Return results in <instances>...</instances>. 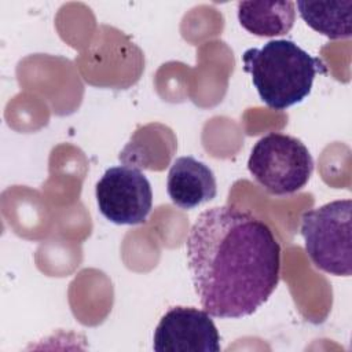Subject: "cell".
<instances>
[{"label":"cell","mask_w":352,"mask_h":352,"mask_svg":"<svg viewBox=\"0 0 352 352\" xmlns=\"http://www.w3.org/2000/svg\"><path fill=\"white\" fill-rule=\"evenodd\" d=\"M170 201L182 209H192L213 199L217 194L212 169L191 155L173 161L166 180Z\"/></svg>","instance_id":"52a82bcc"},{"label":"cell","mask_w":352,"mask_h":352,"mask_svg":"<svg viewBox=\"0 0 352 352\" xmlns=\"http://www.w3.org/2000/svg\"><path fill=\"white\" fill-rule=\"evenodd\" d=\"M248 169L270 194L287 195L308 183L314 160L300 139L270 132L253 146Z\"/></svg>","instance_id":"277c9868"},{"label":"cell","mask_w":352,"mask_h":352,"mask_svg":"<svg viewBox=\"0 0 352 352\" xmlns=\"http://www.w3.org/2000/svg\"><path fill=\"white\" fill-rule=\"evenodd\" d=\"M242 62L261 100L275 110L302 102L312 89L315 76L326 73L319 58L292 40H271L261 48H249Z\"/></svg>","instance_id":"7a4b0ae2"},{"label":"cell","mask_w":352,"mask_h":352,"mask_svg":"<svg viewBox=\"0 0 352 352\" xmlns=\"http://www.w3.org/2000/svg\"><path fill=\"white\" fill-rule=\"evenodd\" d=\"M293 1H239L238 21L249 33L260 37L286 34L294 25Z\"/></svg>","instance_id":"ba28073f"},{"label":"cell","mask_w":352,"mask_h":352,"mask_svg":"<svg viewBox=\"0 0 352 352\" xmlns=\"http://www.w3.org/2000/svg\"><path fill=\"white\" fill-rule=\"evenodd\" d=\"M186 249L195 293L210 316H249L278 286L280 246L271 228L249 212L230 205L204 210Z\"/></svg>","instance_id":"6da1fadb"},{"label":"cell","mask_w":352,"mask_h":352,"mask_svg":"<svg viewBox=\"0 0 352 352\" xmlns=\"http://www.w3.org/2000/svg\"><path fill=\"white\" fill-rule=\"evenodd\" d=\"M305 252L314 265L337 276L352 275V201L337 199L301 217Z\"/></svg>","instance_id":"3957f363"},{"label":"cell","mask_w":352,"mask_h":352,"mask_svg":"<svg viewBox=\"0 0 352 352\" xmlns=\"http://www.w3.org/2000/svg\"><path fill=\"white\" fill-rule=\"evenodd\" d=\"M157 352H219L220 334L212 316L194 307H173L161 318L154 331Z\"/></svg>","instance_id":"8992f818"},{"label":"cell","mask_w":352,"mask_h":352,"mask_svg":"<svg viewBox=\"0 0 352 352\" xmlns=\"http://www.w3.org/2000/svg\"><path fill=\"white\" fill-rule=\"evenodd\" d=\"M99 212L114 224H142L153 206V191L147 177L133 166L109 168L95 188Z\"/></svg>","instance_id":"5b68a950"},{"label":"cell","mask_w":352,"mask_h":352,"mask_svg":"<svg viewBox=\"0 0 352 352\" xmlns=\"http://www.w3.org/2000/svg\"><path fill=\"white\" fill-rule=\"evenodd\" d=\"M300 16L314 30L331 40L349 38L352 34V0L297 1Z\"/></svg>","instance_id":"9c48e42d"}]
</instances>
